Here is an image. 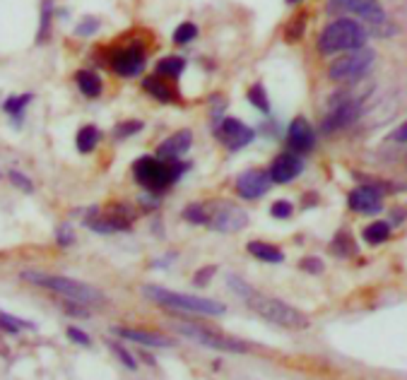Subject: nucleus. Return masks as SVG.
<instances>
[{"instance_id": "nucleus-1", "label": "nucleus", "mask_w": 407, "mask_h": 380, "mask_svg": "<svg viewBox=\"0 0 407 380\" xmlns=\"http://www.w3.org/2000/svg\"><path fill=\"white\" fill-rule=\"evenodd\" d=\"M227 284L232 286L236 296L244 298V301L251 306V308L256 311V313L263 318V320L277 325V328H287V330H303V328H308V318L303 315L301 311H296L294 306L279 301V298H270V296H265V294L256 291L251 284H248V281H244L241 277H236V274H229Z\"/></svg>"}, {"instance_id": "nucleus-2", "label": "nucleus", "mask_w": 407, "mask_h": 380, "mask_svg": "<svg viewBox=\"0 0 407 380\" xmlns=\"http://www.w3.org/2000/svg\"><path fill=\"white\" fill-rule=\"evenodd\" d=\"M145 298H150L152 303L164 306V308H174L181 313H193V315H224L227 313V306L215 301V298H203V296H193V294H179L172 289H162L157 284L143 286Z\"/></svg>"}, {"instance_id": "nucleus-3", "label": "nucleus", "mask_w": 407, "mask_h": 380, "mask_svg": "<svg viewBox=\"0 0 407 380\" xmlns=\"http://www.w3.org/2000/svg\"><path fill=\"white\" fill-rule=\"evenodd\" d=\"M188 164L179 159H162V157H140L133 164V176L143 188L152 193H162L169 186H174L181 176L186 174Z\"/></svg>"}, {"instance_id": "nucleus-4", "label": "nucleus", "mask_w": 407, "mask_h": 380, "mask_svg": "<svg viewBox=\"0 0 407 380\" xmlns=\"http://www.w3.org/2000/svg\"><path fill=\"white\" fill-rule=\"evenodd\" d=\"M24 281H32L34 286H44L65 296L68 301H77L84 306H104L106 298L104 294L94 286L84 284V281L70 279V277H60V274H44V272H22Z\"/></svg>"}, {"instance_id": "nucleus-5", "label": "nucleus", "mask_w": 407, "mask_h": 380, "mask_svg": "<svg viewBox=\"0 0 407 380\" xmlns=\"http://www.w3.org/2000/svg\"><path fill=\"white\" fill-rule=\"evenodd\" d=\"M369 32L359 22L350 20V17H340V20L330 22L318 36V51L323 56H333L340 51H355L367 44Z\"/></svg>"}, {"instance_id": "nucleus-6", "label": "nucleus", "mask_w": 407, "mask_h": 380, "mask_svg": "<svg viewBox=\"0 0 407 380\" xmlns=\"http://www.w3.org/2000/svg\"><path fill=\"white\" fill-rule=\"evenodd\" d=\"M174 330L176 332H181L184 337H188V340L198 342V345H203L208 349H217V352H229V354H248L251 352V345H246L244 340L229 337L215 328H205V325H200V323H191V320L174 323Z\"/></svg>"}, {"instance_id": "nucleus-7", "label": "nucleus", "mask_w": 407, "mask_h": 380, "mask_svg": "<svg viewBox=\"0 0 407 380\" xmlns=\"http://www.w3.org/2000/svg\"><path fill=\"white\" fill-rule=\"evenodd\" d=\"M376 53L372 48L362 46L355 48V51L345 53L338 60H333L330 67H328V77L333 82H355V79H362L369 70L374 67Z\"/></svg>"}, {"instance_id": "nucleus-8", "label": "nucleus", "mask_w": 407, "mask_h": 380, "mask_svg": "<svg viewBox=\"0 0 407 380\" xmlns=\"http://www.w3.org/2000/svg\"><path fill=\"white\" fill-rule=\"evenodd\" d=\"M208 207V222L205 226L212 231H220V234H236L248 224V214L241 210L234 202H210Z\"/></svg>"}, {"instance_id": "nucleus-9", "label": "nucleus", "mask_w": 407, "mask_h": 380, "mask_svg": "<svg viewBox=\"0 0 407 380\" xmlns=\"http://www.w3.org/2000/svg\"><path fill=\"white\" fill-rule=\"evenodd\" d=\"M217 138H220V142L227 147V150H244L256 140V130L253 128H248L246 123H241L239 118H229V116H224L220 121V125L215 128Z\"/></svg>"}, {"instance_id": "nucleus-10", "label": "nucleus", "mask_w": 407, "mask_h": 380, "mask_svg": "<svg viewBox=\"0 0 407 380\" xmlns=\"http://www.w3.org/2000/svg\"><path fill=\"white\" fill-rule=\"evenodd\" d=\"M145 63H147V58H145L143 46H138V44L118 48V51H113V56H111L113 72L121 77H138L140 72L145 70Z\"/></svg>"}, {"instance_id": "nucleus-11", "label": "nucleus", "mask_w": 407, "mask_h": 380, "mask_svg": "<svg viewBox=\"0 0 407 380\" xmlns=\"http://www.w3.org/2000/svg\"><path fill=\"white\" fill-rule=\"evenodd\" d=\"M270 186H272L270 171H263V169H251L236 179V193L246 200L263 198V195L270 190Z\"/></svg>"}, {"instance_id": "nucleus-12", "label": "nucleus", "mask_w": 407, "mask_h": 380, "mask_svg": "<svg viewBox=\"0 0 407 380\" xmlns=\"http://www.w3.org/2000/svg\"><path fill=\"white\" fill-rule=\"evenodd\" d=\"M359 111H362V104L359 101H352V99H342L338 104H333L330 113L325 116L323 121V133L330 135L340 130V128H347L359 118Z\"/></svg>"}, {"instance_id": "nucleus-13", "label": "nucleus", "mask_w": 407, "mask_h": 380, "mask_svg": "<svg viewBox=\"0 0 407 380\" xmlns=\"http://www.w3.org/2000/svg\"><path fill=\"white\" fill-rule=\"evenodd\" d=\"M350 210L359 212V214H379L384 207V193L379 186H359L350 193Z\"/></svg>"}, {"instance_id": "nucleus-14", "label": "nucleus", "mask_w": 407, "mask_h": 380, "mask_svg": "<svg viewBox=\"0 0 407 380\" xmlns=\"http://www.w3.org/2000/svg\"><path fill=\"white\" fill-rule=\"evenodd\" d=\"M316 145V133L311 123H308L303 116L294 118L287 128V147L289 152H296V155H308Z\"/></svg>"}, {"instance_id": "nucleus-15", "label": "nucleus", "mask_w": 407, "mask_h": 380, "mask_svg": "<svg viewBox=\"0 0 407 380\" xmlns=\"http://www.w3.org/2000/svg\"><path fill=\"white\" fill-rule=\"evenodd\" d=\"M335 10H350L355 15H359L362 20H367L369 24H379L386 20L384 8L376 0H330V12Z\"/></svg>"}, {"instance_id": "nucleus-16", "label": "nucleus", "mask_w": 407, "mask_h": 380, "mask_svg": "<svg viewBox=\"0 0 407 380\" xmlns=\"http://www.w3.org/2000/svg\"><path fill=\"white\" fill-rule=\"evenodd\" d=\"M303 171V159L296 152H284L279 155L270 167L272 183H291Z\"/></svg>"}, {"instance_id": "nucleus-17", "label": "nucleus", "mask_w": 407, "mask_h": 380, "mask_svg": "<svg viewBox=\"0 0 407 380\" xmlns=\"http://www.w3.org/2000/svg\"><path fill=\"white\" fill-rule=\"evenodd\" d=\"M193 145V133L191 130H179L172 138H167L164 142L157 147V157L162 159H179L184 157Z\"/></svg>"}, {"instance_id": "nucleus-18", "label": "nucleus", "mask_w": 407, "mask_h": 380, "mask_svg": "<svg viewBox=\"0 0 407 380\" xmlns=\"http://www.w3.org/2000/svg\"><path fill=\"white\" fill-rule=\"evenodd\" d=\"M113 335L123 337L128 342H138V345H145V347H174V340L164 337L160 332H147V330H130V328H111Z\"/></svg>"}, {"instance_id": "nucleus-19", "label": "nucleus", "mask_w": 407, "mask_h": 380, "mask_svg": "<svg viewBox=\"0 0 407 380\" xmlns=\"http://www.w3.org/2000/svg\"><path fill=\"white\" fill-rule=\"evenodd\" d=\"M130 214H108V217H92L84 219V224L99 234H111V231H128L130 229Z\"/></svg>"}, {"instance_id": "nucleus-20", "label": "nucleus", "mask_w": 407, "mask_h": 380, "mask_svg": "<svg viewBox=\"0 0 407 380\" xmlns=\"http://www.w3.org/2000/svg\"><path fill=\"white\" fill-rule=\"evenodd\" d=\"M143 89L147 91L150 96H155L157 101L162 104H174L176 101V94L169 87V82H164L162 75H152V77H145L143 79Z\"/></svg>"}, {"instance_id": "nucleus-21", "label": "nucleus", "mask_w": 407, "mask_h": 380, "mask_svg": "<svg viewBox=\"0 0 407 380\" xmlns=\"http://www.w3.org/2000/svg\"><path fill=\"white\" fill-rule=\"evenodd\" d=\"M75 82H77V87H80V91L87 96V99H96V96L101 94V89H104L101 77L96 75L94 70H77Z\"/></svg>"}, {"instance_id": "nucleus-22", "label": "nucleus", "mask_w": 407, "mask_h": 380, "mask_svg": "<svg viewBox=\"0 0 407 380\" xmlns=\"http://www.w3.org/2000/svg\"><path fill=\"white\" fill-rule=\"evenodd\" d=\"M248 253L256 257V260L272 262V265H277V262L284 260L282 250H279L277 246H272V243H265V241H251L248 243Z\"/></svg>"}, {"instance_id": "nucleus-23", "label": "nucleus", "mask_w": 407, "mask_h": 380, "mask_svg": "<svg viewBox=\"0 0 407 380\" xmlns=\"http://www.w3.org/2000/svg\"><path fill=\"white\" fill-rule=\"evenodd\" d=\"M99 140H101L99 128H94V125H84V128H80V130H77V138H75L77 152H80V155H89V152H94V150H96Z\"/></svg>"}, {"instance_id": "nucleus-24", "label": "nucleus", "mask_w": 407, "mask_h": 380, "mask_svg": "<svg viewBox=\"0 0 407 380\" xmlns=\"http://www.w3.org/2000/svg\"><path fill=\"white\" fill-rule=\"evenodd\" d=\"M362 238L369 243V246H381V243H386L388 238H391V224L381 222V219L379 222H372L362 231Z\"/></svg>"}, {"instance_id": "nucleus-25", "label": "nucleus", "mask_w": 407, "mask_h": 380, "mask_svg": "<svg viewBox=\"0 0 407 380\" xmlns=\"http://www.w3.org/2000/svg\"><path fill=\"white\" fill-rule=\"evenodd\" d=\"M184 70H186V60L179 58V56H167L157 63V75H162V77L179 79L181 75H184Z\"/></svg>"}, {"instance_id": "nucleus-26", "label": "nucleus", "mask_w": 407, "mask_h": 380, "mask_svg": "<svg viewBox=\"0 0 407 380\" xmlns=\"http://www.w3.org/2000/svg\"><path fill=\"white\" fill-rule=\"evenodd\" d=\"M330 253L335 257H352L357 253V243L352 241V236L347 234V231H340L330 243Z\"/></svg>"}, {"instance_id": "nucleus-27", "label": "nucleus", "mask_w": 407, "mask_h": 380, "mask_svg": "<svg viewBox=\"0 0 407 380\" xmlns=\"http://www.w3.org/2000/svg\"><path fill=\"white\" fill-rule=\"evenodd\" d=\"M248 101L253 104V106L258 108V111L268 113L270 111V101H268V91H265V87L260 82L253 84L251 89H248Z\"/></svg>"}, {"instance_id": "nucleus-28", "label": "nucleus", "mask_w": 407, "mask_h": 380, "mask_svg": "<svg viewBox=\"0 0 407 380\" xmlns=\"http://www.w3.org/2000/svg\"><path fill=\"white\" fill-rule=\"evenodd\" d=\"M184 219L191 224L205 226V222H208V207H205L203 202H193V205H188L184 210Z\"/></svg>"}, {"instance_id": "nucleus-29", "label": "nucleus", "mask_w": 407, "mask_h": 380, "mask_svg": "<svg viewBox=\"0 0 407 380\" xmlns=\"http://www.w3.org/2000/svg\"><path fill=\"white\" fill-rule=\"evenodd\" d=\"M32 101V94H22V96H10L8 101H5V111H8L12 118H17L20 121L22 118V113H24V108H27V104Z\"/></svg>"}, {"instance_id": "nucleus-30", "label": "nucleus", "mask_w": 407, "mask_h": 380, "mask_svg": "<svg viewBox=\"0 0 407 380\" xmlns=\"http://www.w3.org/2000/svg\"><path fill=\"white\" fill-rule=\"evenodd\" d=\"M196 36H198V27H196V24H193V22H184V24H179V27H176L174 44H179V46L191 44Z\"/></svg>"}, {"instance_id": "nucleus-31", "label": "nucleus", "mask_w": 407, "mask_h": 380, "mask_svg": "<svg viewBox=\"0 0 407 380\" xmlns=\"http://www.w3.org/2000/svg\"><path fill=\"white\" fill-rule=\"evenodd\" d=\"M24 328H32V323H24L8 313H0V330H5L8 335H20Z\"/></svg>"}, {"instance_id": "nucleus-32", "label": "nucleus", "mask_w": 407, "mask_h": 380, "mask_svg": "<svg viewBox=\"0 0 407 380\" xmlns=\"http://www.w3.org/2000/svg\"><path fill=\"white\" fill-rule=\"evenodd\" d=\"M303 29H306V15H296L294 20L289 22L287 32H284V36H287V41H299Z\"/></svg>"}, {"instance_id": "nucleus-33", "label": "nucleus", "mask_w": 407, "mask_h": 380, "mask_svg": "<svg viewBox=\"0 0 407 380\" xmlns=\"http://www.w3.org/2000/svg\"><path fill=\"white\" fill-rule=\"evenodd\" d=\"M143 130V123L140 121H123V123L116 125V130H113V138L116 140H126L130 138V135H135Z\"/></svg>"}, {"instance_id": "nucleus-34", "label": "nucleus", "mask_w": 407, "mask_h": 380, "mask_svg": "<svg viewBox=\"0 0 407 380\" xmlns=\"http://www.w3.org/2000/svg\"><path fill=\"white\" fill-rule=\"evenodd\" d=\"M108 347H111V352L121 359V364H123L126 369H128V371H138V364H135V359H133V354L128 352V349H123L121 345H116V342H108Z\"/></svg>"}, {"instance_id": "nucleus-35", "label": "nucleus", "mask_w": 407, "mask_h": 380, "mask_svg": "<svg viewBox=\"0 0 407 380\" xmlns=\"http://www.w3.org/2000/svg\"><path fill=\"white\" fill-rule=\"evenodd\" d=\"M51 12H53V0H44V8H41V29H39V41L46 39L48 27H51Z\"/></svg>"}, {"instance_id": "nucleus-36", "label": "nucleus", "mask_w": 407, "mask_h": 380, "mask_svg": "<svg viewBox=\"0 0 407 380\" xmlns=\"http://www.w3.org/2000/svg\"><path fill=\"white\" fill-rule=\"evenodd\" d=\"M270 214L275 219H289L291 214H294V207H291V202H287V200H277V202H272Z\"/></svg>"}, {"instance_id": "nucleus-37", "label": "nucleus", "mask_w": 407, "mask_h": 380, "mask_svg": "<svg viewBox=\"0 0 407 380\" xmlns=\"http://www.w3.org/2000/svg\"><path fill=\"white\" fill-rule=\"evenodd\" d=\"M56 241H58V246H63V248L72 246V241H75V231H72L70 224H60V226H58Z\"/></svg>"}, {"instance_id": "nucleus-38", "label": "nucleus", "mask_w": 407, "mask_h": 380, "mask_svg": "<svg viewBox=\"0 0 407 380\" xmlns=\"http://www.w3.org/2000/svg\"><path fill=\"white\" fill-rule=\"evenodd\" d=\"M96 29H99V20L96 17H84V20L75 27L77 36H92Z\"/></svg>"}, {"instance_id": "nucleus-39", "label": "nucleus", "mask_w": 407, "mask_h": 380, "mask_svg": "<svg viewBox=\"0 0 407 380\" xmlns=\"http://www.w3.org/2000/svg\"><path fill=\"white\" fill-rule=\"evenodd\" d=\"M299 267L308 274H320L323 272V260H318V257H303V260H299Z\"/></svg>"}, {"instance_id": "nucleus-40", "label": "nucleus", "mask_w": 407, "mask_h": 380, "mask_svg": "<svg viewBox=\"0 0 407 380\" xmlns=\"http://www.w3.org/2000/svg\"><path fill=\"white\" fill-rule=\"evenodd\" d=\"M215 272H217V267H215V265L198 269V274H196V277H193V284H196V286H208L210 281H212V277H215Z\"/></svg>"}, {"instance_id": "nucleus-41", "label": "nucleus", "mask_w": 407, "mask_h": 380, "mask_svg": "<svg viewBox=\"0 0 407 380\" xmlns=\"http://www.w3.org/2000/svg\"><path fill=\"white\" fill-rule=\"evenodd\" d=\"M68 340L75 342V345H80V347H89V345H92V340H89V337L84 335L80 328H68Z\"/></svg>"}, {"instance_id": "nucleus-42", "label": "nucleus", "mask_w": 407, "mask_h": 380, "mask_svg": "<svg viewBox=\"0 0 407 380\" xmlns=\"http://www.w3.org/2000/svg\"><path fill=\"white\" fill-rule=\"evenodd\" d=\"M10 179H12V183H15V186H20L24 193H32V190H34L32 181H27V176H22L20 171H10Z\"/></svg>"}, {"instance_id": "nucleus-43", "label": "nucleus", "mask_w": 407, "mask_h": 380, "mask_svg": "<svg viewBox=\"0 0 407 380\" xmlns=\"http://www.w3.org/2000/svg\"><path fill=\"white\" fill-rule=\"evenodd\" d=\"M391 140H393V142H400V145H403V142H407V121H405L403 125L398 128L396 133L391 135Z\"/></svg>"}, {"instance_id": "nucleus-44", "label": "nucleus", "mask_w": 407, "mask_h": 380, "mask_svg": "<svg viewBox=\"0 0 407 380\" xmlns=\"http://www.w3.org/2000/svg\"><path fill=\"white\" fill-rule=\"evenodd\" d=\"M405 222V210H393V224H403Z\"/></svg>"}, {"instance_id": "nucleus-45", "label": "nucleus", "mask_w": 407, "mask_h": 380, "mask_svg": "<svg viewBox=\"0 0 407 380\" xmlns=\"http://www.w3.org/2000/svg\"><path fill=\"white\" fill-rule=\"evenodd\" d=\"M289 5H296V3H301V0H287Z\"/></svg>"}]
</instances>
